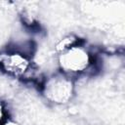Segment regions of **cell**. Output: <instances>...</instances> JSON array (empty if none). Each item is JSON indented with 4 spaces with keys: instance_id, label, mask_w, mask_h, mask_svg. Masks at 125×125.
I'll list each match as a JSON object with an SVG mask.
<instances>
[{
    "instance_id": "1",
    "label": "cell",
    "mask_w": 125,
    "mask_h": 125,
    "mask_svg": "<svg viewBox=\"0 0 125 125\" xmlns=\"http://www.w3.org/2000/svg\"><path fill=\"white\" fill-rule=\"evenodd\" d=\"M95 55L85 43H81L68 51L57 56V66L59 71L75 79L85 75L95 62Z\"/></svg>"
},
{
    "instance_id": "2",
    "label": "cell",
    "mask_w": 125,
    "mask_h": 125,
    "mask_svg": "<svg viewBox=\"0 0 125 125\" xmlns=\"http://www.w3.org/2000/svg\"><path fill=\"white\" fill-rule=\"evenodd\" d=\"M39 91L49 103L63 105L68 104L74 97L75 81L58 70L46 76Z\"/></svg>"
},
{
    "instance_id": "3",
    "label": "cell",
    "mask_w": 125,
    "mask_h": 125,
    "mask_svg": "<svg viewBox=\"0 0 125 125\" xmlns=\"http://www.w3.org/2000/svg\"><path fill=\"white\" fill-rule=\"evenodd\" d=\"M38 67L33 60L24 55L4 48L0 51V70L13 78H18L25 82H32Z\"/></svg>"
},
{
    "instance_id": "4",
    "label": "cell",
    "mask_w": 125,
    "mask_h": 125,
    "mask_svg": "<svg viewBox=\"0 0 125 125\" xmlns=\"http://www.w3.org/2000/svg\"><path fill=\"white\" fill-rule=\"evenodd\" d=\"M83 42L84 41L82 39H80L78 35H76L74 33H68V34L63 35L62 38H60L56 42V44L54 46V51L58 56L62 53L68 51L69 49L83 43Z\"/></svg>"
},
{
    "instance_id": "5",
    "label": "cell",
    "mask_w": 125,
    "mask_h": 125,
    "mask_svg": "<svg viewBox=\"0 0 125 125\" xmlns=\"http://www.w3.org/2000/svg\"><path fill=\"white\" fill-rule=\"evenodd\" d=\"M8 119H10V117H9V108L7 103L0 100V125L5 123Z\"/></svg>"
},
{
    "instance_id": "6",
    "label": "cell",
    "mask_w": 125,
    "mask_h": 125,
    "mask_svg": "<svg viewBox=\"0 0 125 125\" xmlns=\"http://www.w3.org/2000/svg\"><path fill=\"white\" fill-rule=\"evenodd\" d=\"M2 125H20L18 122H16V121H14V120H12V119H8L5 123H3Z\"/></svg>"
}]
</instances>
